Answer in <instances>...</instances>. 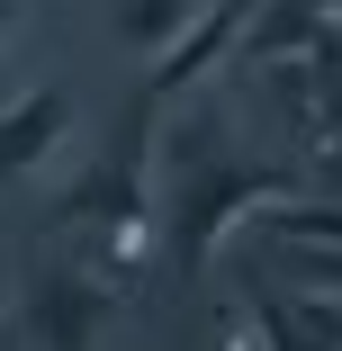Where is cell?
I'll return each mask as SVG.
<instances>
[{
    "label": "cell",
    "mask_w": 342,
    "mask_h": 351,
    "mask_svg": "<svg viewBox=\"0 0 342 351\" xmlns=\"http://www.w3.org/2000/svg\"><path fill=\"white\" fill-rule=\"evenodd\" d=\"M252 10H261V0H198V19L162 45V63H154V82H145V99L162 108L171 90H189L198 73H217V63L234 54V36L252 27Z\"/></svg>",
    "instance_id": "cell-3"
},
{
    "label": "cell",
    "mask_w": 342,
    "mask_h": 351,
    "mask_svg": "<svg viewBox=\"0 0 342 351\" xmlns=\"http://www.w3.org/2000/svg\"><path fill=\"white\" fill-rule=\"evenodd\" d=\"M217 351H261V324H252V306H217Z\"/></svg>",
    "instance_id": "cell-10"
},
{
    "label": "cell",
    "mask_w": 342,
    "mask_h": 351,
    "mask_svg": "<svg viewBox=\"0 0 342 351\" xmlns=\"http://www.w3.org/2000/svg\"><path fill=\"white\" fill-rule=\"evenodd\" d=\"M324 36H333V19L315 10V0H261L252 27L234 36V54H225V63H243V73H280V63L315 54Z\"/></svg>",
    "instance_id": "cell-5"
},
{
    "label": "cell",
    "mask_w": 342,
    "mask_h": 351,
    "mask_svg": "<svg viewBox=\"0 0 342 351\" xmlns=\"http://www.w3.org/2000/svg\"><path fill=\"white\" fill-rule=\"evenodd\" d=\"M189 19H198V0H126V36L135 45H171Z\"/></svg>",
    "instance_id": "cell-9"
},
{
    "label": "cell",
    "mask_w": 342,
    "mask_h": 351,
    "mask_svg": "<svg viewBox=\"0 0 342 351\" xmlns=\"http://www.w3.org/2000/svg\"><path fill=\"white\" fill-rule=\"evenodd\" d=\"M315 10H324V19H342V0H315Z\"/></svg>",
    "instance_id": "cell-13"
},
{
    "label": "cell",
    "mask_w": 342,
    "mask_h": 351,
    "mask_svg": "<svg viewBox=\"0 0 342 351\" xmlns=\"http://www.w3.org/2000/svg\"><path fill=\"white\" fill-rule=\"evenodd\" d=\"M108 306H117V289H99L90 270H45L36 298H27V333L45 351H90V333H99Z\"/></svg>",
    "instance_id": "cell-4"
},
{
    "label": "cell",
    "mask_w": 342,
    "mask_h": 351,
    "mask_svg": "<svg viewBox=\"0 0 342 351\" xmlns=\"http://www.w3.org/2000/svg\"><path fill=\"white\" fill-rule=\"evenodd\" d=\"M252 324H261V351H342V298H280V289H261Z\"/></svg>",
    "instance_id": "cell-7"
},
{
    "label": "cell",
    "mask_w": 342,
    "mask_h": 351,
    "mask_svg": "<svg viewBox=\"0 0 342 351\" xmlns=\"http://www.w3.org/2000/svg\"><path fill=\"white\" fill-rule=\"evenodd\" d=\"M306 252V289H342V243H297Z\"/></svg>",
    "instance_id": "cell-11"
},
{
    "label": "cell",
    "mask_w": 342,
    "mask_h": 351,
    "mask_svg": "<svg viewBox=\"0 0 342 351\" xmlns=\"http://www.w3.org/2000/svg\"><path fill=\"white\" fill-rule=\"evenodd\" d=\"M10 27H19V0H0V36H10Z\"/></svg>",
    "instance_id": "cell-12"
},
{
    "label": "cell",
    "mask_w": 342,
    "mask_h": 351,
    "mask_svg": "<svg viewBox=\"0 0 342 351\" xmlns=\"http://www.w3.org/2000/svg\"><path fill=\"white\" fill-rule=\"evenodd\" d=\"M261 226L280 234V243H342V207H306V198H280V207H261Z\"/></svg>",
    "instance_id": "cell-8"
},
{
    "label": "cell",
    "mask_w": 342,
    "mask_h": 351,
    "mask_svg": "<svg viewBox=\"0 0 342 351\" xmlns=\"http://www.w3.org/2000/svg\"><path fill=\"white\" fill-rule=\"evenodd\" d=\"M208 135L217 126H189L171 135V198L154 207L162 234H171V270L180 279H208L217 243L261 217V207H280V198H306V171L289 162H243V154H208Z\"/></svg>",
    "instance_id": "cell-1"
},
{
    "label": "cell",
    "mask_w": 342,
    "mask_h": 351,
    "mask_svg": "<svg viewBox=\"0 0 342 351\" xmlns=\"http://www.w3.org/2000/svg\"><path fill=\"white\" fill-rule=\"evenodd\" d=\"M145 135H154V99H135L126 117H117V135H108V154L54 198V217L63 226H90V243H99V261H82L99 289H135L145 279V252H154V189H145Z\"/></svg>",
    "instance_id": "cell-2"
},
{
    "label": "cell",
    "mask_w": 342,
    "mask_h": 351,
    "mask_svg": "<svg viewBox=\"0 0 342 351\" xmlns=\"http://www.w3.org/2000/svg\"><path fill=\"white\" fill-rule=\"evenodd\" d=\"M73 135V90H27L19 108H0V180H27L54 162V145Z\"/></svg>",
    "instance_id": "cell-6"
}]
</instances>
